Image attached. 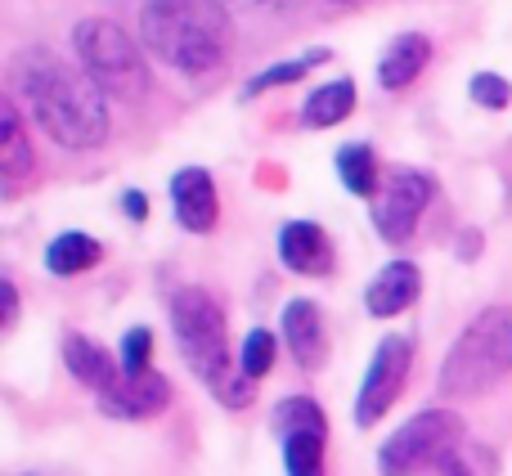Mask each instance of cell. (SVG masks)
<instances>
[{
  "instance_id": "4",
  "label": "cell",
  "mask_w": 512,
  "mask_h": 476,
  "mask_svg": "<svg viewBox=\"0 0 512 476\" xmlns=\"http://www.w3.org/2000/svg\"><path fill=\"white\" fill-rule=\"evenodd\" d=\"M508 373H512V306H486L450 342L436 391L445 400H481Z\"/></svg>"
},
{
  "instance_id": "28",
  "label": "cell",
  "mask_w": 512,
  "mask_h": 476,
  "mask_svg": "<svg viewBox=\"0 0 512 476\" xmlns=\"http://www.w3.org/2000/svg\"><path fill=\"white\" fill-rule=\"evenodd\" d=\"M292 0H225V9H288Z\"/></svg>"
},
{
  "instance_id": "31",
  "label": "cell",
  "mask_w": 512,
  "mask_h": 476,
  "mask_svg": "<svg viewBox=\"0 0 512 476\" xmlns=\"http://www.w3.org/2000/svg\"><path fill=\"white\" fill-rule=\"evenodd\" d=\"M328 5H360V0H328Z\"/></svg>"
},
{
  "instance_id": "8",
  "label": "cell",
  "mask_w": 512,
  "mask_h": 476,
  "mask_svg": "<svg viewBox=\"0 0 512 476\" xmlns=\"http://www.w3.org/2000/svg\"><path fill=\"white\" fill-rule=\"evenodd\" d=\"M436 198V180L427 171H414V167H396L387 180H382L378 198L369 203V216H373V230L382 234V243H409L423 221V212L432 207Z\"/></svg>"
},
{
  "instance_id": "7",
  "label": "cell",
  "mask_w": 512,
  "mask_h": 476,
  "mask_svg": "<svg viewBox=\"0 0 512 476\" xmlns=\"http://www.w3.org/2000/svg\"><path fill=\"white\" fill-rule=\"evenodd\" d=\"M409 369H414V342L409 337L391 333L373 346V360L360 378V391H355V427H378L387 418V409L405 396Z\"/></svg>"
},
{
  "instance_id": "17",
  "label": "cell",
  "mask_w": 512,
  "mask_h": 476,
  "mask_svg": "<svg viewBox=\"0 0 512 476\" xmlns=\"http://www.w3.org/2000/svg\"><path fill=\"white\" fill-rule=\"evenodd\" d=\"M32 171H36V153H32V144H27L23 117H18L14 99H5V104H0V176L14 189L18 180H27Z\"/></svg>"
},
{
  "instance_id": "19",
  "label": "cell",
  "mask_w": 512,
  "mask_h": 476,
  "mask_svg": "<svg viewBox=\"0 0 512 476\" xmlns=\"http://www.w3.org/2000/svg\"><path fill=\"white\" fill-rule=\"evenodd\" d=\"M337 176H342V185H346V194H355V198H378V189H382V167H378V153H373V144H342L337 149Z\"/></svg>"
},
{
  "instance_id": "29",
  "label": "cell",
  "mask_w": 512,
  "mask_h": 476,
  "mask_svg": "<svg viewBox=\"0 0 512 476\" xmlns=\"http://www.w3.org/2000/svg\"><path fill=\"white\" fill-rule=\"evenodd\" d=\"M477 252H481V234H477V230L459 234V261H472Z\"/></svg>"
},
{
  "instance_id": "14",
  "label": "cell",
  "mask_w": 512,
  "mask_h": 476,
  "mask_svg": "<svg viewBox=\"0 0 512 476\" xmlns=\"http://www.w3.org/2000/svg\"><path fill=\"white\" fill-rule=\"evenodd\" d=\"M279 261L301 279H324L333 270V243L315 221H288L279 230Z\"/></svg>"
},
{
  "instance_id": "11",
  "label": "cell",
  "mask_w": 512,
  "mask_h": 476,
  "mask_svg": "<svg viewBox=\"0 0 512 476\" xmlns=\"http://www.w3.org/2000/svg\"><path fill=\"white\" fill-rule=\"evenodd\" d=\"M171 207L176 221L189 234H212L221 221V198H216V180L207 176V167H180L171 176Z\"/></svg>"
},
{
  "instance_id": "10",
  "label": "cell",
  "mask_w": 512,
  "mask_h": 476,
  "mask_svg": "<svg viewBox=\"0 0 512 476\" xmlns=\"http://www.w3.org/2000/svg\"><path fill=\"white\" fill-rule=\"evenodd\" d=\"M99 400V414L117 418V423H149V418L167 414L171 405V382L158 369L149 373H122Z\"/></svg>"
},
{
  "instance_id": "3",
  "label": "cell",
  "mask_w": 512,
  "mask_h": 476,
  "mask_svg": "<svg viewBox=\"0 0 512 476\" xmlns=\"http://www.w3.org/2000/svg\"><path fill=\"white\" fill-rule=\"evenodd\" d=\"M171 333H176L180 360L189 364V373H194L221 405H230V409L252 405L256 382L230 360L225 310L212 292L198 288V283L171 292Z\"/></svg>"
},
{
  "instance_id": "22",
  "label": "cell",
  "mask_w": 512,
  "mask_h": 476,
  "mask_svg": "<svg viewBox=\"0 0 512 476\" xmlns=\"http://www.w3.org/2000/svg\"><path fill=\"white\" fill-rule=\"evenodd\" d=\"M324 59H328L324 50H310V54H301V59H292V63H274V68H265L261 77L248 81V95H261V90H274V86H292V81H301L315 63H324Z\"/></svg>"
},
{
  "instance_id": "16",
  "label": "cell",
  "mask_w": 512,
  "mask_h": 476,
  "mask_svg": "<svg viewBox=\"0 0 512 476\" xmlns=\"http://www.w3.org/2000/svg\"><path fill=\"white\" fill-rule=\"evenodd\" d=\"M432 63V41L423 32H400L396 41H387L378 59V81L382 90H405L423 77V68Z\"/></svg>"
},
{
  "instance_id": "5",
  "label": "cell",
  "mask_w": 512,
  "mask_h": 476,
  "mask_svg": "<svg viewBox=\"0 0 512 476\" xmlns=\"http://www.w3.org/2000/svg\"><path fill=\"white\" fill-rule=\"evenodd\" d=\"M72 50L86 77L117 104H140L149 95V63L144 50L113 23V18H81L72 32Z\"/></svg>"
},
{
  "instance_id": "9",
  "label": "cell",
  "mask_w": 512,
  "mask_h": 476,
  "mask_svg": "<svg viewBox=\"0 0 512 476\" xmlns=\"http://www.w3.org/2000/svg\"><path fill=\"white\" fill-rule=\"evenodd\" d=\"M274 432L283 441V472L288 476H324L328 418L310 396H288L274 405Z\"/></svg>"
},
{
  "instance_id": "6",
  "label": "cell",
  "mask_w": 512,
  "mask_h": 476,
  "mask_svg": "<svg viewBox=\"0 0 512 476\" xmlns=\"http://www.w3.org/2000/svg\"><path fill=\"white\" fill-rule=\"evenodd\" d=\"M463 441L468 427L454 409H418L378 445V476H423L441 468Z\"/></svg>"
},
{
  "instance_id": "1",
  "label": "cell",
  "mask_w": 512,
  "mask_h": 476,
  "mask_svg": "<svg viewBox=\"0 0 512 476\" xmlns=\"http://www.w3.org/2000/svg\"><path fill=\"white\" fill-rule=\"evenodd\" d=\"M9 99L63 149H99L108 140V95L50 45H27L9 59Z\"/></svg>"
},
{
  "instance_id": "21",
  "label": "cell",
  "mask_w": 512,
  "mask_h": 476,
  "mask_svg": "<svg viewBox=\"0 0 512 476\" xmlns=\"http://www.w3.org/2000/svg\"><path fill=\"white\" fill-rule=\"evenodd\" d=\"M274 355H279V346H274V333H270V328H252V333L243 337V351H239V369L248 373L252 382H261L265 373L274 369Z\"/></svg>"
},
{
  "instance_id": "18",
  "label": "cell",
  "mask_w": 512,
  "mask_h": 476,
  "mask_svg": "<svg viewBox=\"0 0 512 476\" xmlns=\"http://www.w3.org/2000/svg\"><path fill=\"white\" fill-rule=\"evenodd\" d=\"M99 261H104V243L81 234V230L59 234L50 247H45V270H50L54 279H77V274L95 270Z\"/></svg>"
},
{
  "instance_id": "24",
  "label": "cell",
  "mask_w": 512,
  "mask_h": 476,
  "mask_svg": "<svg viewBox=\"0 0 512 476\" xmlns=\"http://www.w3.org/2000/svg\"><path fill=\"white\" fill-rule=\"evenodd\" d=\"M122 373H149L153 369V328L135 324L131 333L122 337V355H117Z\"/></svg>"
},
{
  "instance_id": "25",
  "label": "cell",
  "mask_w": 512,
  "mask_h": 476,
  "mask_svg": "<svg viewBox=\"0 0 512 476\" xmlns=\"http://www.w3.org/2000/svg\"><path fill=\"white\" fill-rule=\"evenodd\" d=\"M468 95L477 99L481 108H508L512 104V81L499 77V72H477L468 81Z\"/></svg>"
},
{
  "instance_id": "13",
  "label": "cell",
  "mask_w": 512,
  "mask_h": 476,
  "mask_svg": "<svg viewBox=\"0 0 512 476\" xmlns=\"http://www.w3.org/2000/svg\"><path fill=\"white\" fill-rule=\"evenodd\" d=\"M423 297V270L414 261H387L364 288V310L373 319H396Z\"/></svg>"
},
{
  "instance_id": "27",
  "label": "cell",
  "mask_w": 512,
  "mask_h": 476,
  "mask_svg": "<svg viewBox=\"0 0 512 476\" xmlns=\"http://www.w3.org/2000/svg\"><path fill=\"white\" fill-rule=\"evenodd\" d=\"M122 207H126V216H131V221H144V216H149V198L135 194V189L122 198Z\"/></svg>"
},
{
  "instance_id": "23",
  "label": "cell",
  "mask_w": 512,
  "mask_h": 476,
  "mask_svg": "<svg viewBox=\"0 0 512 476\" xmlns=\"http://www.w3.org/2000/svg\"><path fill=\"white\" fill-rule=\"evenodd\" d=\"M436 476H495V454H490L486 445L463 441L459 450H454L450 459L436 468Z\"/></svg>"
},
{
  "instance_id": "26",
  "label": "cell",
  "mask_w": 512,
  "mask_h": 476,
  "mask_svg": "<svg viewBox=\"0 0 512 476\" xmlns=\"http://www.w3.org/2000/svg\"><path fill=\"white\" fill-rule=\"evenodd\" d=\"M0 297H5V319H0V328H14L18 324V288H14V279H0Z\"/></svg>"
},
{
  "instance_id": "30",
  "label": "cell",
  "mask_w": 512,
  "mask_h": 476,
  "mask_svg": "<svg viewBox=\"0 0 512 476\" xmlns=\"http://www.w3.org/2000/svg\"><path fill=\"white\" fill-rule=\"evenodd\" d=\"M9 476H72L68 468H27V472H9Z\"/></svg>"
},
{
  "instance_id": "15",
  "label": "cell",
  "mask_w": 512,
  "mask_h": 476,
  "mask_svg": "<svg viewBox=\"0 0 512 476\" xmlns=\"http://www.w3.org/2000/svg\"><path fill=\"white\" fill-rule=\"evenodd\" d=\"M63 369L72 373V382H81L95 396H104L122 378V364H113V355L86 333H63Z\"/></svg>"
},
{
  "instance_id": "20",
  "label": "cell",
  "mask_w": 512,
  "mask_h": 476,
  "mask_svg": "<svg viewBox=\"0 0 512 476\" xmlns=\"http://www.w3.org/2000/svg\"><path fill=\"white\" fill-rule=\"evenodd\" d=\"M355 113V86L351 81H328V86L310 90L306 104H301V122L310 131H328V126L346 122Z\"/></svg>"
},
{
  "instance_id": "12",
  "label": "cell",
  "mask_w": 512,
  "mask_h": 476,
  "mask_svg": "<svg viewBox=\"0 0 512 476\" xmlns=\"http://www.w3.org/2000/svg\"><path fill=\"white\" fill-rule=\"evenodd\" d=\"M283 342H288V355L297 360V369L315 373L324 369L328 360V333H324V315H319V306L310 297H292L288 306H283Z\"/></svg>"
},
{
  "instance_id": "2",
  "label": "cell",
  "mask_w": 512,
  "mask_h": 476,
  "mask_svg": "<svg viewBox=\"0 0 512 476\" xmlns=\"http://www.w3.org/2000/svg\"><path fill=\"white\" fill-rule=\"evenodd\" d=\"M144 50L180 77H212L230 63L234 27L225 0H140Z\"/></svg>"
}]
</instances>
